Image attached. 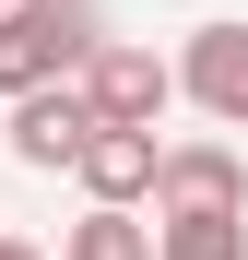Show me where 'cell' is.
I'll return each mask as SVG.
<instances>
[{
	"label": "cell",
	"mask_w": 248,
	"mask_h": 260,
	"mask_svg": "<svg viewBox=\"0 0 248 260\" xmlns=\"http://www.w3.org/2000/svg\"><path fill=\"white\" fill-rule=\"evenodd\" d=\"M154 130H83V154H71V178L83 189H95V201H118V213H130V201H154Z\"/></svg>",
	"instance_id": "6"
},
{
	"label": "cell",
	"mask_w": 248,
	"mask_h": 260,
	"mask_svg": "<svg viewBox=\"0 0 248 260\" xmlns=\"http://www.w3.org/2000/svg\"><path fill=\"white\" fill-rule=\"evenodd\" d=\"M154 201L165 213H248V166L225 142H165L154 154Z\"/></svg>",
	"instance_id": "3"
},
{
	"label": "cell",
	"mask_w": 248,
	"mask_h": 260,
	"mask_svg": "<svg viewBox=\"0 0 248 260\" xmlns=\"http://www.w3.org/2000/svg\"><path fill=\"white\" fill-rule=\"evenodd\" d=\"M154 260H248V213H165Z\"/></svg>",
	"instance_id": "7"
},
{
	"label": "cell",
	"mask_w": 248,
	"mask_h": 260,
	"mask_svg": "<svg viewBox=\"0 0 248 260\" xmlns=\"http://www.w3.org/2000/svg\"><path fill=\"white\" fill-rule=\"evenodd\" d=\"M71 83H83V107H95V130H154L165 107H178V71H165L154 48H107V36H95V59H83Z\"/></svg>",
	"instance_id": "2"
},
{
	"label": "cell",
	"mask_w": 248,
	"mask_h": 260,
	"mask_svg": "<svg viewBox=\"0 0 248 260\" xmlns=\"http://www.w3.org/2000/svg\"><path fill=\"white\" fill-rule=\"evenodd\" d=\"M59 260H154V225H142V213H118V201H95V213L71 225Z\"/></svg>",
	"instance_id": "8"
},
{
	"label": "cell",
	"mask_w": 248,
	"mask_h": 260,
	"mask_svg": "<svg viewBox=\"0 0 248 260\" xmlns=\"http://www.w3.org/2000/svg\"><path fill=\"white\" fill-rule=\"evenodd\" d=\"M178 95H189L201 118L248 130V24H201V36H189V59H178Z\"/></svg>",
	"instance_id": "4"
},
{
	"label": "cell",
	"mask_w": 248,
	"mask_h": 260,
	"mask_svg": "<svg viewBox=\"0 0 248 260\" xmlns=\"http://www.w3.org/2000/svg\"><path fill=\"white\" fill-rule=\"evenodd\" d=\"M95 59V0H0V95L71 83Z\"/></svg>",
	"instance_id": "1"
},
{
	"label": "cell",
	"mask_w": 248,
	"mask_h": 260,
	"mask_svg": "<svg viewBox=\"0 0 248 260\" xmlns=\"http://www.w3.org/2000/svg\"><path fill=\"white\" fill-rule=\"evenodd\" d=\"M0 260H36V248H24V237H0Z\"/></svg>",
	"instance_id": "9"
},
{
	"label": "cell",
	"mask_w": 248,
	"mask_h": 260,
	"mask_svg": "<svg viewBox=\"0 0 248 260\" xmlns=\"http://www.w3.org/2000/svg\"><path fill=\"white\" fill-rule=\"evenodd\" d=\"M83 130H95L83 83H36V95H12V154H24V166H71Z\"/></svg>",
	"instance_id": "5"
}]
</instances>
